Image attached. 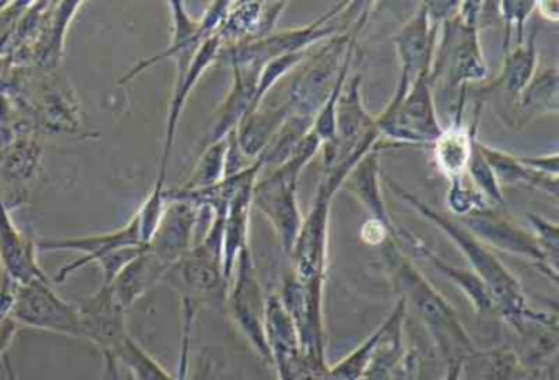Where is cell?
I'll return each mask as SVG.
<instances>
[{
  "instance_id": "1",
  "label": "cell",
  "mask_w": 559,
  "mask_h": 380,
  "mask_svg": "<svg viewBox=\"0 0 559 380\" xmlns=\"http://www.w3.org/2000/svg\"><path fill=\"white\" fill-rule=\"evenodd\" d=\"M382 182L388 183L389 189L414 209L418 215L424 216L431 225L437 226L466 259L471 271L487 285L493 301L497 305V318H502L510 328L519 326L522 321L542 317L543 311L530 307L528 298L523 292L522 284L512 271L500 261L493 249L484 245L469 229L464 228L453 216L438 212L427 202L408 192L407 189L395 182L392 177L382 176Z\"/></svg>"
},
{
  "instance_id": "2",
  "label": "cell",
  "mask_w": 559,
  "mask_h": 380,
  "mask_svg": "<svg viewBox=\"0 0 559 380\" xmlns=\"http://www.w3.org/2000/svg\"><path fill=\"white\" fill-rule=\"evenodd\" d=\"M384 262L405 307L414 308L443 363L463 360L477 349L461 321L460 313L441 292L421 274L420 269L401 249L397 238L384 242Z\"/></svg>"
},
{
  "instance_id": "3",
  "label": "cell",
  "mask_w": 559,
  "mask_h": 380,
  "mask_svg": "<svg viewBox=\"0 0 559 380\" xmlns=\"http://www.w3.org/2000/svg\"><path fill=\"white\" fill-rule=\"evenodd\" d=\"M224 219V213H215L214 222L201 241L195 242L163 278L181 297L185 340H191L195 314L202 305L225 307L227 300L228 282L222 262Z\"/></svg>"
},
{
  "instance_id": "4",
  "label": "cell",
  "mask_w": 559,
  "mask_h": 380,
  "mask_svg": "<svg viewBox=\"0 0 559 380\" xmlns=\"http://www.w3.org/2000/svg\"><path fill=\"white\" fill-rule=\"evenodd\" d=\"M483 10V2H460L456 15L441 25L430 72L433 91L441 84L460 94L471 82L486 81L489 68L479 36Z\"/></svg>"
},
{
  "instance_id": "5",
  "label": "cell",
  "mask_w": 559,
  "mask_h": 380,
  "mask_svg": "<svg viewBox=\"0 0 559 380\" xmlns=\"http://www.w3.org/2000/svg\"><path fill=\"white\" fill-rule=\"evenodd\" d=\"M320 150L322 141L310 130L286 163L274 167L266 176L258 177L254 182L253 209L271 223L287 256L293 252L304 218L297 197L299 179Z\"/></svg>"
},
{
  "instance_id": "6",
  "label": "cell",
  "mask_w": 559,
  "mask_h": 380,
  "mask_svg": "<svg viewBox=\"0 0 559 380\" xmlns=\"http://www.w3.org/2000/svg\"><path fill=\"white\" fill-rule=\"evenodd\" d=\"M371 9L372 3L366 2L348 29L323 41V45L317 51L310 52L309 58L302 62V71L290 84L286 98L293 111L316 117L317 111L335 88L346 61L355 55L359 33L365 28Z\"/></svg>"
},
{
  "instance_id": "7",
  "label": "cell",
  "mask_w": 559,
  "mask_h": 380,
  "mask_svg": "<svg viewBox=\"0 0 559 380\" xmlns=\"http://www.w3.org/2000/svg\"><path fill=\"white\" fill-rule=\"evenodd\" d=\"M356 3L358 2L336 3L329 12L323 13L319 19L307 23V25L283 29V32H273L266 38L257 39V41L227 46V48L222 49V52L227 56L230 64L250 66V68H257L261 71V68L267 61L277 58V56L310 51L317 43L326 41L332 36L348 29L358 13L361 12L359 10L355 16L346 20L348 13H352L355 9Z\"/></svg>"
},
{
  "instance_id": "8",
  "label": "cell",
  "mask_w": 559,
  "mask_h": 380,
  "mask_svg": "<svg viewBox=\"0 0 559 380\" xmlns=\"http://www.w3.org/2000/svg\"><path fill=\"white\" fill-rule=\"evenodd\" d=\"M381 138L394 144H433L443 131L430 79L420 78L408 91L395 88L384 110L374 117Z\"/></svg>"
},
{
  "instance_id": "9",
  "label": "cell",
  "mask_w": 559,
  "mask_h": 380,
  "mask_svg": "<svg viewBox=\"0 0 559 380\" xmlns=\"http://www.w3.org/2000/svg\"><path fill=\"white\" fill-rule=\"evenodd\" d=\"M9 314L17 321L19 326L81 337L78 305L64 300L55 290L50 277L14 284Z\"/></svg>"
},
{
  "instance_id": "10",
  "label": "cell",
  "mask_w": 559,
  "mask_h": 380,
  "mask_svg": "<svg viewBox=\"0 0 559 380\" xmlns=\"http://www.w3.org/2000/svg\"><path fill=\"white\" fill-rule=\"evenodd\" d=\"M231 320L240 333L247 337L250 346L257 351L261 359L271 363L264 334V311H266V295L261 287L260 275L254 264L250 246L240 252L235 262L234 272L228 281L227 300Z\"/></svg>"
},
{
  "instance_id": "11",
  "label": "cell",
  "mask_w": 559,
  "mask_h": 380,
  "mask_svg": "<svg viewBox=\"0 0 559 380\" xmlns=\"http://www.w3.org/2000/svg\"><path fill=\"white\" fill-rule=\"evenodd\" d=\"M338 190L320 179L309 213L302 218L294 242V274L302 281H326L329 271L330 210Z\"/></svg>"
},
{
  "instance_id": "12",
  "label": "cell",
  "mask_w": 559,
  "mask_h": 380,
  "mask_svg": "<svg viewBox=\"0 0 559 380\" xmlns=\"http://www.w3.org/2000/svg\"><path fill=\"white\" fill-rule=\"evenodd\" d=\"M325 282L287 275L280 298L293 318L304 353L326 359Z\"/></svg>"
},
{
  "instance_id": "13",
  "label": "cell",
  "mask_w": 559,
  "mask_h": 380,
  "mask_svg": "<svg viewBox=\"0 0 559 380\" xmlns=\"http://www.w3.org/2000/svg\"><path fill=\"white\" fill-rule=\"evenodd\" d=\"M81 337L91 341L104 357V364H119L117 354L127 333V308L117 298L112 285L100 284L99 290L78 301Z\"/></svg>"
},
{
  "instance_id": "14",
  "label": "cell",
  "mask_w": 559,
  "mask_h": 380,
  "mask_svg": "<svg viewBox=\"0 0 559 380\" xmlns=\"http://www.w3.org/2000/svg\"><path fill=\"white\" fill-rule=\"evenodd\" d=\"M457 222L493 251L507 252L532 262L552 284H558V277L549 271L545 256L536 245L535 236L530 229L520 226L512 216L489 206Z\"/></svg>"
},
{
  "instance_id": "15",
  "label": "cell",
  "mask_w": 559,
  "mask_h": 380,
  "mask_svg": "<svg viewBox=\"0 0 559 380\" xmlns=\"http://www.w3.org/2000/svg\"><path fill=\"white\" fill-rule=\"evenodd\" d=\"M440 28L441 25L431 22L427 7L421 2L411 19L392 36L401 64V74L395 87L408 91L418 79H430Z\"/></svg>"
},
{
  "instance_id": "16",
  "label": "cell",
  "mask_w": 559,
  "mask_h": 380,
  "mask_svg": "<svg viewBox=\"0 0 559 380\" xmlns=\"http://www.w3.org/2000/svg\"><path fill=\"white\" fill-rule=\"evenodd\" d=\"M143 246L140 241L139 222L135 215L122 228L116 231L100 233V235L76 236V238H45L37 242L38 251H76L81 258L71 264L63 265L58 271L55 282L63 284L74 272L84 265L96 262L99 264L104 258L123 248Z\"/></svg>"
},
{
  "instance_id": "17",
  "label": "cell",
  "mask_w": 559,
  "mask_h": 380,
  "mask_svg": "<svg viewBox=\"0 0 559 380\" xmlns=\"http://www.w3.org/2000/svg\"><path fill=\"white\" fill-rule=\"evenodd\" d=\"M464 105H466V91L461 92L454 100V117L447 128H443L440 136L433 141V161L441 176L447 180L464 176L467 163L473 153L474 140L479 128V111L483 102H477L471 124H464Z\"/></svg>"
},
{
  "instance_id": "18",
  "label": "cell",
  "mask_w": 559,
  "mask_h": 380,
  "mask_svg": "<svg viewBox=\"0 0 559 380\" xmlns=\"http://www.w3.org/2000/svg\"><path fill=\"white\" fill-rule=\"evenodd\" d=\"M222 49H224V43L218 35L211 36L202 43L189 68L185 72L176 74L175 91H173L168 117H166L165 146H163L162 161H159L158 174L162 176H168L169 157L175 147L176 131H178L179 120H181L182 110L188 104L189 95L192 94L204 72L222 55Z\"/></svg>"
},
{
  "instance_id": "19",
  "label": "cell",
  "mask_w": 559,
  "mask_h": 380,
  "mask_svg": "<svg viewBox=\"0 0 559 380\" xmlns=\"http://www.w3.org/2000/svg\"><path fill=\"white\" fill-rule=\"evenodd\" d=\"M395 238H397L399 242H405L418 258L425 259L428 264L433 265L441 275H444L451 284L456 285L457 290L469 300L471 307L474 308L477 314L497 317V305L493 301L492 295H490L489 288L471 269L456 268V265L444 261L424 239L418 238L414 231L405 228V226H397Z\"/></svg>"
},
{
  "instance_id": "20",
  "label": "cell",
  "mask_w": 559,
  "mask_h": 380,
  "mask_svg": "<svg viewBox=\"0 0 559 380\" xmlns=\"http://www.w3.org/2000/svg\"><path fill=\"white\" fill-rule=\"evenodd\" d=\"M37 252V242L19 228L0 195V265L4 277L14 284L48 277L38 265Z\"/></svg>"
},
{
  "instance_id": "21",
  "label": "cell",
  "mask_w": 559,
  "mask_h": 380,
  "mask_svg": "<svg viewBox=\"0 0 559 380\" xmlns=\"http://www.w3.org/2000/svg\"><path fill=\"white\" fill-rule=\"evenodd\" d=\"M286 7L287 2H231L217 33L224 48L266 38Z\"/></svg>"
},
{
  "instance_id": "22",
  "label": "cell",
  "mask_w": 559,
  "mask_h": 380,
  "mask_svg": "<svg viewBox=\"0 0 559 380\" xmlns=\"http://www.w3.org/2000/svg\"><path fill=\"white\" fill-rule=\"evenodd\" d=\"M231 72H234V78H231L230 91L225 95L224 102L218 105L205 144L215 143V141L227 138L250 111L261 105L258 104L257 98L260 69L231 64Z\"/></svg>"
},
{
  "instance_id": "23",
  "label": "cell",
  "mask_w": 559,
  "mask_h": 380,
  "mask_svg": "<svg viewBox=\"0 0 559 380\" xmlns=\"http://www.w3.org/2000/svg\"><path fill=\"white\" fill-rule=\"evenodd\" d=\"M384 146H378L371 153L366 154L346 177L343 187L358 200L359 205L366 210L369 218L388 226L391 231L397 233V225L391 218L384 192H382L381 151Z\"/></svg>"
},
{
  "instance_id": "24",
  "label": "cell",
  "mask_w": 559,
  "mask_h": 380,
  "mask_svg": "<svg viewBox=\"0 0 559 380\" xmlns=\"http://www.w3.org/2000/svg\"><path fill=\"white\" fill-rule=\"evenodd\" d=\"M290 111L293 108L287 100L271 105L264 100L260 107L254 108L238 123L235 128V140L250 163H254L263 154Z\"/></svg>"
},
{
  "instance_id": "25",
  "label": "cell",
  "mask_w": 559,
  "mask_h": 380,
  "mask_svg": "<svg viewBox=\"0 0 559 380\" xmlns=\"http://www.w3.org/2000/svg\"><path fill=\"white\" fill-rule=\"evenodd\" d=\"M264 334H266L271 364L276 367V372L286 369L302 351L296 324H294L293 318L287 313L277 294H271L266 297Z\"/></svg>"
},
{
  "instance_id": "26",
  "label": "cell",
  "mask_w": 559,
  "mask_h": 380,
  "mask_svg": "<svg viewBox=\"0 0 559 380\" xmlns=\"http://www.w3.org/2000/svg\"><path fill=\"white\" fill-rule=\"evenodd\" d=\"M538 68V29H532L515 48L503 52L502 66L484 91H500L503 94L516 97L532 81Z\"/></svg>"
},
{
  "instance_id": "27",
  "label": "cell",
  "mask_w": 559,
  "mask_h": 380,
  "mask_svg": "<svg viewBox=\"0 0 559 380\" xmlns=\"http://www.w3.org/2000/svg\"><path fill=\"white\" fill-rule=\"evenodd\" d=\"M528 373L513 347L497 346L464 357L460 380H523Z\"/></svg>"
},
{
  "instance_id": "28",
  "label": "cell",
  "mask_w": 559,
  "mask_h": 380,
  "mask_svg": "<svg viewBox=\"0 0 559 380\" xmlns=\"http://www.w3.org/2000/svg\"><path fill=\"white\" fill-rule=\"evenodd\" d=\"M477 146H479L480 153L484 154L489 166L492 167L502 189L503 187L528 186L532 189L542 190L551 199H558L559 179H551V177L533 173L532 169L523 166L522 161L519 159V154L489 146V144L479 140H477Z\"/></svg>"
},
{
  "instance_id": "29",
  "label": "cell",
  "mask_w": 559,
  "mask_h": 380,
  "mask_svg": "<svg viewBox=\"0 0 559 380\" xmlns=\"http://www.w3.org/2000/svg\"><path fill=\"white\" fill-rule=\"evenodd\" d=\"M166 274H168V269L143 246L140 254L120 271L110 285H112L117 298L129 310L146 292L163 282Z\"/></svg>"
},
{
  "instance_id": "30",
  "label": "cell",
  "mask_w": 559,
  "mask_h": 380,
  "mask_svg": "<svg viewBox=\"0 0 559 380\" xmlns=\"http://www.w3.org/2000/svg\"><path fill=\"white\" fill-rule=\"evenodd\" d=\"M515 107L525 120H536L559 111V69L549 66L536 72L532 81L515 97Z\"/></svg>"
},
{
  "instance_id": "31",
  "label": "cell",
  "mask_w": 559,
  "mask_h": 380,
  "mask_svg": "<svg viewBox=\"0 0 559 380\" xmlns=\"http://www.w3.org/2000/svg\"><path fill=\"white\" fill-rule=\"evenodd\" d=\"M313 117H309V115L296 114V111H290L289 117L286 118L283 124H281L277 133L274 134L273 140L267 144L266 150L263 151L258 159L261 161L264 167H274L281 166V164L286 163L290 156H293L294 151L299 146L300 141L307 136L310 130H312Z\"/></svg>"
},
{
  "instance_id": "32",
  "label": "cell",
  "mask_w": 559,
  "mask_h": 380,
  "mask_svg": "<svg viewBox=\"0 0 559 380\" xmlns=\"http://www.w3.org/2000/svg\"><path fill=\"white\" fill-rule=\"evenodd\" d=\"M227 138L205 144L194 170L188 182L181 187V192H194L217 186L225 179V161H227Z\"/></svg>"
},
{
  "instance_id": "33",
  "label": "cell",
  "mask_w": 559,
  "mask_h": 380,
  "mask_svg": "<svg viewBox=\"0 0 559 380\" xmlns=\"http://www.w3.org/2000/svg\"><path fill=\"white\" fill-rule=\"evenodd\" d=\"M117 360H119L120 366L129 369L135 380H185L179 376H173L148 351L143 349L132 336L123 341L119 354H117Z\"/></svg>"
},
{
  "instance_id": "34",
  "label": "cell",
  "mask_w": 559,
  "mask_h": 380,
  "mask_svg": "<svg viewBox=\"0 0 559 380\" xmlns=\"http://www.w3.org/2000/svg\"><path fill=\"white\" fill-rule=\"evenodd\" d=\"M381 334L382 323L352 353L346 354L342 360L333 364V366H329L326 380H361L365 373L368 372L369 366H371Z\"/></svg>"
},
{
  "instance_id": "35",
  "label": "cell",
  "mask_w": 559,
  "mask_h": 380,
  "mask_svg": "<svg viewBox=\"0 0 559 380\" xmlns=\"http://www.w3.org/2000/svg\"><path fill=\"white\" fill-rule=\"evenodd\" d=\"M476 138L474 140L473 153H471L469 163H467L466 176L467 179L473 182V186L483 193L484 199L489 202L493 209H500L506 202L503 197V189L497 180L496 174H493L492 167L487 163L484 154L480 153L479 146H477Z\"/></svg>"
},
{
  "instance_id": "36",
  "label": "cell",
  "mask_w": 559,
  "mask_h": 380,
  "mask_svg": "<svg viewBox=\"0 0 559 380\" xmlns=\"http://www.w3.org/2000/svg\"><path fill=\"white\" fill-rule=\"evenodd\" d=\"M168 197H166V176H156L155 186L146 197L145 202L136 210L135 218L139 222L140 241L148 245L158 229L159 222L165 215Z\"/></svg>"
},
{
  "instance_id": "37",
  "label": "cell",
  "mask_w": 559,
  "mask_h": 380,
  "mask_svg": "<svg viewBox=\"0 0 559 380\" xmlns=\"http://www.w3.org/2000/svg\"><path fill=\"white\" fill-rule=\"evenodd\" d=\"M447 206L454 218L463 219L480 210L489 209L490 205L464 174L456 179L448 180Z\"/></svg>"
},
{
  "instance_id": "38",
  "label": "cell",
  "mask_w": 559,
  "mask_h": 380,
  "mask_svg": "<svg viewBox=\"0 0 559 380\" xmlns=\"http://www.w3.org/2000/svg\"><path fill=\"white\" fill-rule=\"evenodd\" d=\"M310 52H312V49L304 52H290V55L277 56V58L267 61L261 68L260 78H258V104H263L266 100L267 94L276 87L281 79L286 78L297 66H302V62L309 58Z\"/></svg>"
},
{
  "instance_id": "39",
  "label": "cell",
  "mask_w": 559,
  "mask_h": 380,
  "mask_svg": "<svg viewBox=\"0 0 559 380\" xmlns=\"http://www.w3.org/2000/svg\"><path fill=\"white\" fill-rule=\"evenodd\" d=\"M530 231L535 236L536 245L545 256L549 271L558 277L559 262V228L558 223L549 222L545 216L528 213Z\"/></svg>"
},
{
  "instance_id": "40",
  "label": "cell",
  "mask_w": 559,
  "mask_h": 380,
  "mask_svg": "<svg viewBox=\"0 0 559 380\" xmlns=\"http://www.w3.org/2000/svg\"><path fill=\"white\" fill-rule=\"evenodd\" d=\"M503 23V52L510 49V35L515 32L516 45L525 39V26L530 16L535 13V2H499L496 3Z\"/></svg>"
},
{
  "instance_id": "41",
  "label": "cell",
  "mask_w": 559,
  "mask_h": 380,
  "mask_svg": "<svg viewBox=\"0 0 559 380\" xmlns=\"http://www.w3.org/2000/svg\"><path fill=\"white\" fill-rule=\"evenodd\" d=\"M523 166L532 169L533 173L539 176L551 177V179H559V154L549 153L542 154V156H519Z\"/></svg>"
},
{
  "instance_id": "42",
  "label": "cell",
  "mask_w": 559,
  "mask_h": 380,
  "mask_svg": "<svg viewBox=\"0 0 559 380\" xmlns=\"http://www.w3.org/2000/svg\"><path fill=\"white\" fill-rule=\"evenodd\" d=\"M395 235H397V233L391 231L388 226L372 218L366 219L361 228L362 242L371 246L384 245L388 239L395 238Z\"/></svg>"
},
{
  "instance_id": "43",
  "label": "cell",
  "mask_w": 559,
  "mask_h": 380,
  "mask_svg": "<svg viewBox=\"0 0 559 380\" xmlns=\"http://www.w3.org/2000/svg\"><path fill=\"white\" fill-rule=\"evenodd\" d=\"M19 324L11 314L0 318V359L8 356L9 347L14 343L19 333Z\"/></svg>"
},
{
  "instance_id": "44",
  "label": "cell",
  "mask_w": 559,
  "mask_h": 380,
  "mask_svg": "<svg viewBox=\"0 0 559 380\" xmlns=\"http://www.w3.org/2000/svg\"><path fill=\"white\" fill-rule=\"evenodd\" d=\"M535 13H538L546 22L556 23L559 20L558 0H536Z\"/></svg>"
},
{
  "instance_id": "45",
  "label": "cell",
  "mask_w": 559,
  "mask_h": 380,
  "mask_svg": "<svg viewBox=\"0 0 559 380\" xmlns=\"http://www.w3.org/2000/svg\"><path fill=\"white\" fill-rule=\"evenodd\" d=\"M461 363H463V360H457V363L448 364L447 370H444L443 379L441 380H460Z\"/></svg>"
},
{
  "instance_id": "46",
  "label": "cell",
  "mask_w": 559,
  "mask_h": 380,
  "mask_svg": "<svg viewBox=\"0 0 559 380\" xmlns=\"http://www.w3.org/2000/svg\"><path fill=\"white\" fill-rule=\"evenodd\" d=\"M4 366H5V372H8V379L9 380H19L17 376H15V369L14 366H12L11 359H9V356H4Z\"/></svg>"
},
{
  "instance_id": "47",
  "label": "cell",
  "mask_w": 559,
  "mask_h": 380,
  "mask_svg": "<svg viewBox=\"0 0 559 380\" xmlns=\"http://www.w3.org/2000/svg\"><path fill=\"white\" fill-rule=\"evenodd\" d=\"M552 366V364H551ZM549 366V367H551ZM548 367V369H549ZM548 369L546 370H536V372H530L528 376H526V379L523 380H546V373H548Z\"/></svg>"
},
{
  "instance_id": "48",
  "label": "cell",
  "mask_w": 559,
  "mask_h": 380,
  "mask_svg": "<svg viewBox=\"0 0 559 380\" xmlns=\"http://www.w3.org/2000/svg\"><path fill=\"white\" fill-rule=\"evenodd\" d=\"M546 380H558V370H556V363L552 364L548 369V373H546Z\"/></svg>"
},
{
  "instance_id": "49",
  "label": "cell",
  "mask_w": 559,
  "mask_h": 380,
  "mask_svg": "<svg viewBox=\"0 0 559 380\" xmlns=\"http://www.w3.org/2000/svg\"><path fill=\"white\" fill-rule=\"evenodd\" d=\"M411 380H420V376H417V377H412Z\"/></svg>"
}]
</instances>
